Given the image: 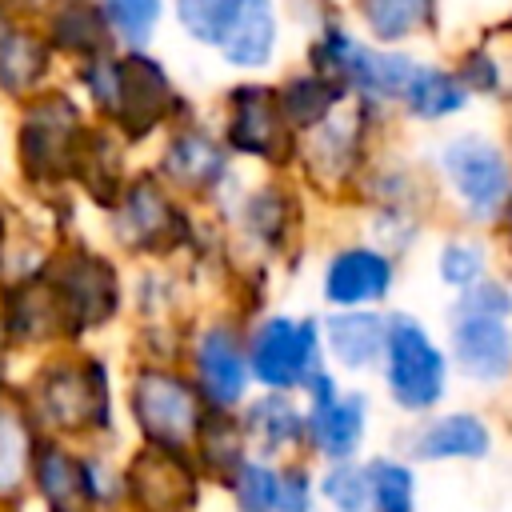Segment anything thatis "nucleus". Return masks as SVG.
<instances>
[{
    "label": "nucleus",
    "instance_id": "obj_1",
    "mask_svg": "<svg viewBox=\"0 0 512 512\" xmlns=\"http://www.w3.org/2000/svg\"><path fill=\"white\" fill-rule=\"evenodd\" d=\"M12 388L40 436L96 448L120 444V396L112 360L92 344H60L32 356L28 376H20Z\"/></svg>",
    "mask_w": 512,
    "mask_h": 512
},
{
    "label": "nucleus",
    "instance_id": "obj_2",
    "mask_svg": "<svg viewBox=\"0 0 512 512\" xmlns=\"http://www.w3.org/2000/svg\"><path fill=\"white\" fill-rule=\"evenodd\" d=\"M36 272L52 296L64 344H92L128 316V272L104 244L68 232L44 252Z\"/></svg>",
    "mask_w": 512,
    "mask_h": 512
},
{
    "label": "nucleus",
    "instance_id": "obj_3",
    "mask_svg": "<svg viewBox=\"0 0 512 512\" xmlns=\"http://www.w3.org/2000/svg\"><path fill=\"white\" fill-rule=\"evenodd\" d=\"M392 124H396L392 108L348 96L320 124L296 132V152H292L296 184L332 208H348L368 156L392 140Z\"/></svg>",
    "mask_w": 512,
    "mask_h": 512
},
{
    "label": "nucleus",
    "instance_id": "obj_4",
    "mask_svg": "<svg viewBox=\"0 0 512 512\" xmlns=\"http://www.w3.org/2000/svg\"><path fill=\"white\" fill-rule=\"evenodd\" d=\"M440 204L448 200L460 228H476L488 236H504L508 208H512V160L500 136L480 128H460L436 140L432 156L424 160Z\"/></svg>",
    "mask_w": 512,
    "mask_h": 512
},
{
    "label": "nucleus",
    "instance_id": "obj_5",
    "mask_svg": "<svg viewBox=\"0 0 512 512\" xmlns=\"http://www.w3.org/2000/svg\"><path fill=\"white\" fill-rule=\"evenodd\" d=\"M92 116L68 84H48L12 104V172L28 196L68 192L72 160Z\"/></svg>",
    "mask_w": 512,
    "mask_h": 512
},
{
    "label": "nucleus",
    "instance_id": "obj_6",
    "mask_svg": "<svg viewBox=\"0 0 512 512\" xmlns=\"http://www.w3.org/2000/svg\"><path fill=\"white\" fill-rule=\"evenodd\" d=\"M108 248L132 264H180L192 252L200 208L180 200L152 168H132L116 204L100 216Z\"/></svg>",
    "mask_w": 512,
    "mask_h": 512
},
{
    "label": "nucleus",
    "instance_id": "obj_7",
    "mask_svg": "<svg viewBox=\"0 0 512 512\" xmlns=\"http://www.w3.org/2000/svg\"><path fill=\"white\" fill-rule=\"evenodd\" d=\"M308 192L292 172H264L256 184H240L224 212L232 252L260 264L296 268L308 248Z\"/></svg>",
    "mask_w": 512,
    "mask_h": 512
},
{
    "label": "nucleus",
    "instance_id": "obj_8",
    "mask_svg": "<svg viewBox=\"0 0 512 512\" xmlns=\"http://www.w3.org/2000/svg\"><path fill=\"white\" fill-rule=\"evenodd\" d=\"M192 96L152 48H116V88L104 124L136 152L152 148L176 120L192 116Z\"/></svg>",
    "mask_w": 512,
    "mask_h": 512
},
{
    "label": "nucleus",
    "instance_id": "obj_9",
    "mask_svg": "<svg viewBox=\"0 0 512 512\" xmlns=\"http://www.w3.org/2000/svg\"><path fill=\"white\" fill-rule=\"evenodd\" d=\"M120 408H124L140 444L180 448V452L192 448V440L200 432V420L208 412L196 384L188 380V372L180 364L136 360V356L124 368Z\"/></svg>",
    "mask_w": 512,
    "mask_h": 512
},
{
    "label": "nucleus",
    "instance_id": "obj_10",
    "mask_svg": "<svg viewBox=\"0 0 512 512\" xmlns=\"http://www.w3.org/2000/svg\"><path fill=\"white\" fill-rule=\"evenodd\" d=\"M180 200L212 212L216 220H224L228 204L236 200L240 184H236V160L228 156V148L220 144L212 120H204L200 112L176 120L160 140H156V156L148 164Z\"/></svg>",
    "mask_w": 512,
    "mask_h": 512
},
{
    "label": "nucleus",
    "instance_id": "obj_11",
    "mask_svg": "<svg viewBox=\"0 0 512 512\" xmlns=\"http://www.w3.org/2000/svg\"><path fill=\"white\" fill-rule=\"evenodd\" d=\"M376 372L384 380L388 404L408 420L436 412L452 388L444 344L432 336V328L416 312H404V308H388L384 352H380Z\"/></svg>",
    "mask_w": 512,
    "mask_h": 512
},
{
    "label": "nucleus",
    "instance_id": "obj_12",
    "mask_svg": "<svg viewBox=\"0 0 512 512\" xmlns=\"http://www.w3.org/2000/svg\"><path fill=\"white\" fill-rule=\"evenodd\" d=\"M244 324L248 320L228 304L196 308V316L188 320L180 368L188 372L204 408H212V412H236L244 404V396L252 392Z\"/></svg>",
    "mask_w": 512,
    "mask_h": 512
},
{
    "label": "nucleus",
    "instance_id": "obj_13",
    "mask_svg": "<svg viewBox=\"0 0 512 512\" xmlns=\"http://www.w3.org/2000/svg\"><path fill=\"white\" fill-rule=\"evenodd\" d=\"M212 128L232 160H252L264 172H292L296 132L280 116L272 80H232L216 100Z\"/></svg>",
    "mask_w": 512,
    "mask_h": 512
},
{
    "label": "nucleus",
    "instance_id": "obj_14",
    "mask_svg": "<svg viewBox=\"0 0 512 512\" xmlns=\"http://www.w3.org/2000/svg\"><path fill=\"white\" fill-rule=\"evenodd\" d=\"M244 352H248V380L260 392H296L308 384L312 372L324 368L320 324L316 316L300 312H256L244 324Z\"/></svg>",
    "mask_w": 512,
    "mask_h": 512
},
{
    "label": "nucleus",
    "instance_id": "obj_15",
    "mask_svg": "<svg viewBox=\"0 0 512 512\" xmlns=\"http://www.w3.org/2000/svg\"><path fill=\"white\" fill-rule=\"evenodd\" d=\"M304 396V448L308 460L316 464H340V460H360L368 444V420H372V400L364 388H344L336 372L324 364L320 372L308 376L300 388Z\"/></svg>",
    "mask_w": 512,
    "mask_h": 512
},
{
    "label": "nucleus",
    "instance_id": "obj_16",
    "mask_svg": "<svg viewBox=\"0 0 512 512\" xmlns=\"http://www.w3.org/2000/svg\"><path fill=\"white\" fill-rule=\"evenodd\" d=\"M208 480L180 448L132 440L120 460V512H200Z\"/></svg>",
    "mask_w": 512,
    "mask_h": 512
},
{
    "label": "nucleus",
    "instance_id": "obj_17",
    "mask_svg": "<svg viewBox=\"0 0 512 512\" xmlns=\"http://www.w3.org/2000/svg\"><path fill=\"white\" fill-rule=\"evenodd\" d=\"M400 284V264L368 240H340L320 268V300L328 308H384Z\"/></svg>",
    "mask_w": 512,
    "mask_h": 512
},
{
    "label": "nucleus",
    "instance_id": "obj_18",
    "mask_svg": "<svg viewBox=\"0 0 512 512\" xmlns=\"http://www.w3.org/2000/svg\"><path fill=\"white\" fill-rule=\"evenodd\" d=\"M412 464H480L496 448V424L476 408H448L420 416L408 436L396 440Z\"/></svg>",
    "mask_w": 512,
    "mask_h": 512
},
{
    "label": "nucleus",
    "instance_id": "obj_19",
    "mask_svg": "<svg viewBox=\"0 0 512 512\" xmlns=\"http://www.w3.org/2000/svg\"><path fill=\"white\" fill-rule=\"evenodd\" d=\"M448 368L476 388H504L512 376L508 316H448Z\"/></svg>",
    "mask_w": 512,
    "mask_h": 512
},
{
    "label": "nucleus",
    "instance_id": "obj_20",
    "mask_svg": "<svg viewBox=\"0 0 512 512\" xmlns=\"http://www.w3.org/2000/svg\"><path fill=\"white\" fill-rule=\"evenodd\" d=\"M28 504H36V512H96L88 444L40 436L28 476Z\"/></svg>",
    "mask_w": 512,
    "mask_h": 512
},
{
    "label": "nucleus",
    "instance_id": "obj_21",
    "mask_svg": "<svg viewBox=\"0 0 512 512\" xmlns=\"http://www.w3.org/2000/svg\"><path fill=\"white\" fill-rule=\"evenodd\" d=\"M236 420L244 428L248 452L272 464L284 460H308L304 448V400L296 392H248L236 408Z\"/></svg>",
    "mask_w": 512,
    "mask_h": 512
},
{
    "label": "nucleus",
    "instance_id": "obj_22",
    "mask_svg": "<svg viewBox=\"0 0 512 512\" xmlns=\"http://www.w3.org/2000/svg\"><path fill=\"white\" fill-rule=\"evenodd\" d=\"M128 172H132V148L104 120H92L84 140H80V152L72 160L68 192L104 216L116 204Z\"/></svg>",
    "mask_w": 512,
    "mask_h": 512
},
{
    "label": "nucleus",
    "instance_id": "obj_23",
    "mask_svg": "<svg viewBox=\"0 0 512 512\" xmlns=\"http://www.w3.org/2000/svg\"><path fill=\"white\" fill-rule=\"evenodd\" d=\"M316 324H320L324 364H332V372H344V376L376 372L384 352L388 308H324Z\"/></svg>",
    "mask_w": 512,
    "mask_h": 512
},
{
    "label": "nucleus",
    "instance_id": "obj_24",
    "mask_svg": "<svg viewBox=\"0 0 512 512\" xmlns=\"http://www.w3.org/2000/svg\"><path fill=\"white\" fill-rule=\"evenodd\" d=\"M32 20L64 68L116 52V36L108 28L100 0H44Z\"/></svg>",
    "mask_w": 512,
    "mask_h": 512
},
{
    "label": "nucleus",
    "instance_id": "obj_25",
    "mask_svg": "<svg viewBox=\"0 0 512 512\" xmlns=\"http://www.w3.org/2000/svg\"><path fill=\"white\" fill-rule=\"evenodd\" d=\"M56 68L60 60L32 16H12L0 28V100L8 108L56 84Z\"/></svg>",
    "mask_w": 512,
    "mask_h": 512
},
{
    "label": "nucleus",
    "instance_id": "obj_26",
    "mask_svg": "<svg viewBox=\"0 0 512 512\" xmlns=\"http://www.w3.org/2000/svg\"><path fill=\"white\" fill-rule=\"evenodd\" d=\"M344 16L380 48H408L440 36V0H348Z\"/></svg>",
    "mask_w": 512,
    "mask_h": 512
},
{
    "label": "nucleus",
    "instance_id": "obj_27",
    "mask_svg": "<svg viewBox=\"0 0 512 512\" xmlns=\"http://www.w3.org/2000/svg\"><path fill=\"white\" fill-rule=\"evenodd\" d=\"M468 104H472V96L460 88V80L452 76L448 64L416 56V64L408 68L392 112H396V120H408V124H420V128H436V124H448V120L464 116Z\"/></svg>",
    "mask_w": 512,
    "mask_h": 512
},
{
    "label": "nucleus",
    "instance_id": "obj_28",
    "mask_svg": "<svg viewBox=\"0 0 512 512\" xmlns=\"http://www.w3.org/2000/svg\"><path fill=\"white\" fill-rule=\"evenodd\" d=\"M40 432L16 396V388H0V512H24L28 504V476L36 456Z\"/></svg>",
    "mask_w": 512,
    "mask_h": 512
},
{
    "label": "nucleus",
    "instance_id": "obj_29",
    "mask_svg": "<svg viewBox=\"0 0 512 512\" xmlns=\"http://www.w3.org/2000/svg\"><path fill=\"white\" fill-rule=\"evenodd\" d=\"M192 464L200 468V476L208 480V488H220L252 452H248V440H244V428L236 420V412H204L200 420V432L188 448Z\"/></svg>",
    "mask_w": 512,
    "mask_h": 512
},
{
    "label": "nucleus",
    "instance_id": "obj_30",
    "mask_svg": "<svg viewBox=\"0 0 512 512\" xmlns=\"http://www.w3.org/2000/svg\"><path fill=\"white\" fill-rule=\"evenodd\" d=\"M276 84V104H280V116L288 120L292 132H304L312 124H320L328 112H336L352 92L340 88L336 80L312 72V68H296V72H284Z\"/></svg>",
    "mask_w": 512,
    "mask_h": 512
},
{
    "label": "nucleus",
    "instance_id": "obj_31",
    "mask_svg": "<svg viewBox=\"0 0 512 512\" xmlns=\"http://www.w3.org/2000/svg\"><path fill=\"white\" fill-rule=\"evenodd\" d=\"M492 240H500V236H488V232H476V228L444 232V240L436 244V260H432L436 280H440L448 292H460V288L476 284L480 276L496 272Z\"/></svg>",
    "mask_w": 512,
    "mask_h": 512
},
{
    "label": "nucleus",
    "instance_id": "obj_32",
    "mask_svg": "<svg viewBox=\"0 0 512 512\" xmlns=\"http://www.w3.org/2000/svg\"><path fill=\"white\" fill-rule=\"evenodd\" d=\"M364 464L368 500L372 512H416L420 508V476L408 456L400 452H376Z\"/></svg>",
    "mask_w": 512,
    "mask_h": 512
},
{
    "label": "nucleus",
    "instance_id": "obj_33",
    "mask_svg": "<svg viewBox=\"0 0 512 512\" xmlns=\"http://www.w3.org/2000/svg\"><path fill=\"white\" fill-rule=\"evenodd\" d=\"M448 68H452V76L460 80V88L472 100H488V104H504L508 100V64L500 56V44L480 36L476 44L460 48Z\"/></svg>",
    "mask_w": 512,
    "mask_h": 512
},
{
    "label": "nucleus",
    "instance_id": "obj_34",
    "mask_svg": "<svg viewBox=\"0 0 512 512\" xmlns=\"http://www.w3.org/2000/svg\"><path fill=\"white\" fill-rule=\"evenodd\" d=\"M360 212H364V232H368L364 240L388 252L396 264H404L408 252H416L424 228L432 224L428 216L408 212V208H360Z\"/></svg>",
    "mask_w": 512,
    "mask_h": 512
},
{
    "label": "nucleus",
    "instance_id": "obj_35",
    "mask_svg": "<svg viewBox=\"0 0 512 512\" xmlns=\"http://www.w3.org/2000/svg\"><path fill=\"white\" fill-rule=\"evenodd\" d=\"M100 8L108 16L116 48H152L168 16V0H100Z\"/></svg>",
    "mask_w": 512,
    "mask_h": 512
},
{
    "label": "nucleus",
    "instance_id": "obj_36",
    "mask_svg": "<svg viewBox=\"0 0 512 512\" xmlns=\"http://www.w3.org/2000/svg\"><path fill=\"white\" fill-rule=\"evenodd\" d=\"M276 476H280V464L260 460V456H248L220 484V492L228 496V508L232 512H276Z\"/></svg>",
    "mask_w": 512,
    "mask_h": 512
},
{
    "label": "nucleus",
    "instance_id": "obj_37",
    "mask_svg": "<svg viewBox=\"0 0 512 512\" xmlns=\"http://www.w3.org/2000/svg\"><path fill=\"white\" fill-rule=\"evenodd\" d=\"M316 500L328 512H372L368 500V480L360 460H340V464H316Z\"/></svg>",
    "mask_w": 512,
    "mask_h": 512
},
{
    "label": "nucleus",
    "instance_id": "obj_38",
    "mask_svg": "<svg viewBox=\"0 0 512 512\" xmlns=\"http://www.w3.org/2000/svg\"><path fill=\"white\" fill-rule=\"evenodd\" d=\"M448 316H508L512 320V288L500 272L480 276L476 284L460 288L448 304Z\"/></svg>",
    "mask_w": 512,
    "mask_h": 512
},
{
    "label": "nucleus",
    "instance_id": "obj_39",
    "mask_svg": "<svg viewBox=\"0 0 512 512\" xmlns=\"http://www.w3.org/2000/svg\"><path fill=\"white\" fill-rule=\"evenodd\" d=\"M316 464L312 460H284L276 476V512H316Z\"/></svg>",
    "mask_w": 512,
    "mask_h": 512
},
{
    "label": "nucleus",
    "instance_id": "obj_40",
    "mask_svg": "<svg viewBox=\"0 0 512 512\" xmlns=\"http://www.w3.org/2000/svg\"><path fill=\"white\" fill-rule=\"evenodd\" d=\"M12 364H16V348H12L8 328H4V320H0V388H12V384H16Z\"/></svg>",
    "mask_w": 512,
    "mask_h": 512
},
{
    "label": "nucleus",
    "instance_id": "obj_41",
    "mask_svg": "<svg viewBox=\"0 0 512 512\" xmlns=\"http://www.w3.org/2000/svg\"><path fill=\"white\" fill-rule=\"evenodd\" d=\"M12 16H16V12H12V8H8V0H0V28H4V24H8V20H12Z\"/></svg>",
    "mask_w": 512,
    "mask_h": 512
},
{
    "label": "nucleus",
    "instance_id": "obj_42",
    "mask_svg": "<svg viewBox=\"0 0 512 512\" xmlns=\"http://www.w3.org/2000/svg\"><path fill=\"white\" fill-rule=\"evenodd\" d=\"M24 512H28V508H24Z\"/></svg>",
    "mask_w": 512,
    "mask_h": 512
}]
</instances>
